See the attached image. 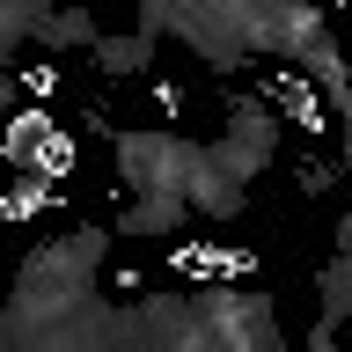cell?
I'll list each match as a JSON object with an SVG mask.
<instances>
[{
	"label": "cell",
	"mask_w": 352,
	"mask_h": 352,
	"mask_svg": "<svg viewBox=\"0 0 352 352\" xmlns=\"http://www.w3.org/2000/svg\"><path fill=\"white\" fill-rule=\"evenodd\" d=\"M30 169H37V176H52V184H66V176H74V132H66V125H52V140L30 154Z\"/></svg>",
	"instance_id": "obj_5"
},
{
	"label": "cell",
	"mask_w": 352,
	"mask_h": 352,
	"mask_svg": "<svg viewBox=\"0 0 352 352\" xmlns=\"http://www.w3.org/2000/svg\"><path fill=\"white\" fill-rule=\"evenodd\" d=\"M147 103H154V118L184 125V103H191V96H184V81H176V74H147Z\"/></svg>",
	"instance_id": "obj_7"
},
{
	"label": "cell",
	"mask_w": 352,
	"mask_h": 352,
	"mask_svg": "<svg viewBox=\"0 0 352 352\" xmlns=\"http://www.w3.org/2000/svg\"><path fill=\"white\" fill-rule=\"evenodd\" d=\"M191 323H198V345H257L272 352L279 345V323H272V294H257V286H198L191 294Z\"/></svg>",
	"instance_id": "obj_1"
},
{
	"label": "cell",
	"mask_w": 352,
	"mask_h": 352,
	"mask_svg": "<svg viewBox=\"0 0 352 352\" xmlns=\"http://www.w3.org/2000/svg\"><path fill=\"white\" fill-rule=\"evenodd\" d=\"M345 176H352V169H345V154H301V162H294V184H301V198H330Z\"/></svg>",
	"instance_id": "obj_4"
},
{
	"label": "cell",
	"mask_w": 352,
	"mask_h": 352,
	"mask_svg": "<svg viewBox=\"0 0 352 352\" xmlns=\"http://www.w3.org/2000/svg\"><path fill=\"white\" fill-rule=\"evenodd\" d=\"M15 88L30 96V103H59V52H52V59H30L15 74Z\"/></svg>",
	"instance_id": "obj_6"
},
{
	"label": "cell",
	"mask_w": 352,
	"mask_h": 352,
	"mask_svg": "<svg viewBox=\"0 0 352 352\" xmlns=\"http://www.w3.org/2000/svg\"><path fill=\"white\" fill-rule=\"evenodd\" d=\"M154 44H162V30H154V22H140V30H125V37H118V30H103V37L88 44V59H96V74H103V81H125V74H147V66H154Z\"/></svg>",
	"instance_id": "obj_2"
},
{
	"label": "cell",
	"mask_w": 352,
	"mask_h": 352,
	"mask_svg": "<svg viewBox=\"0 0 352 352\" xmlns=\"http://www.w3.org/2000/svg\"><path fill=\"white\" fill-rule=\"evenodd\" d=\"M52 125H59L52 103H22L15 118H8V169H30V154L52 140Z\"/></svg>",
	"instance_id": "obj_3"
}]
</instances>
